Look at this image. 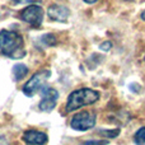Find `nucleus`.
I'll list each match as a JSON object with an SVG mask.
<instances>
[{"label": "nucleus", "instance_id": "nucleus-1", "mask_svg": "<svg viewBox=\"0 0 145 145\" xmlns=\"http://www.w3.org/2000/svg\"><path fill=\"white\" fill-rule=\"evenodd\" d=\"M24 42L17 32L1 31L0 32V52L12 59H20L25 55Z\"/></svg>", "mask_w": 145, "mask_h": 145}, {"label": "nucleus", "instance_id": "nucleus-2", "mask_svg": "<svg viewBox=\"0 0 145 145\" xmlns=\"http://www.w3.org/2000/svg\"><path fill=\"white\" fill-rule=\"evenodd\" d=\"M99 99V93L89 88H83V89L74 90L68 98L66 102V112H72L75 110L89 106L95 103Z\"/></svg>", "mask_w": 145, "mask_h": 145}, {"label": "nucleus", "instance_id": "nucleus-3", "mask_svg": "<svg viewBox=\"0 0 145 145\" xmlns=\"http://www.w3.org/2000/svg\"><path fill=\"white\" fill-rule=\"evenodd\" d=\"M95 120H97V116L93 112H79L71 118L70 126L74 130L78 131H87L89 129H93L95 125Z\"/></svg>", "mask_w": 145, "mask_h": 145}, {"label": "nucleus", "instance_id": "nucleus-4", "mask_svg": "<svg viewBox=\"0 0 145 145\" xmlns=\"http://www.w3.org/2000/svg\"><path fill=\"white\" fill-rule=\"evenodd\" d=\"M50 75L51 74L48 70H43V71H40V72H37V74H35L29 80H28L27 84L23 87L24 94L28 95V97H32L33 94H36L38 90H41L43 87H45L46 80L50 78Z\"/></svg>", "mask_w": 145, "mask_h": 145}, {"label": "nucleus", "instance_id": "nucleus-5", "mask_svg": "<svg viewBox=\"0 0 145 145\" xmlns=\"http://www.w3.org/2000/svg\"><path fill=\"white\" fill-rule=\"evenodd\" d=\"M20 19L32 27H40L43 20V9L38 5H29L20 13Z\"/></svg>", "mask_w": 145, "mask_h": 145}, {"label": "nucleus", "instance_id": "nucleus-6", "mask_svg": "<svg viewBox=\"0 0 145 145\" xmlns=\"http://www.w3.org/2000/svg\"><path fill=\"white\" fill-rule=\"evenodd\" d=\"M59 98V93L56 92L52 88H46L43 90V95L42 99L40 102V110L45 111V112H50L55 108L56 106V101Z\"/></svg>", "mask_w": 145, "mask_h": 145}, {"label": "nucleus", "instance_id": "nucleus-7", "mask_svg": "<svg viewBox=\"0 0 145 145\" xmlns=\"http://www.w3.org/2000/svg\"><path fill=\"white\" fill-rule=\"evenodd\" d=\"M23 140L28 145H43L47 143V135L42 131L28 130L23 135Z\"/></svg>", "mask_w": 145, "mask_h": 145}, {"label": "nucleus", "instance_id": "nucleus-8", "mask_svg": "<svg viewBox=\"0 0 145 145\" xmlns=\"http://www.w3.org/2000/svg\"><path fill=\"white\" fill-rule=\"evenodd\" d=\"M47 14L50 19L56 20V22H66L69 18V9L63 5H51L47 10Z\"/></svg>", "mask_w": 145, "mask_h": 145}, {"label": "nucleus", "instance_id": "nucleus-9", "mask_svg": "<svg viewBox=\"0 0 145 145\" xmlns=\"http://www.w3.org/2000/svg\"><path fill=\"white\" fill-rule=\"evenodd\" d=\"M28 72V68L23 64H17V65L13 68V74H14V78L15 80H20L27 75Z\"/></svg>", "mask_w": 145, "mask_h": 145}, {"label": "nucleus", "instance_id": "nucleus-10", "mask_svg": "<svg viewBox=\"0 0 145 145\" xmlns=\"http://www.w3.org/2000/svg\"><path fill=\"white\" fill-rule=\"evenodd\" d=\"M134 141L138 145H145V127H141L136 131L134 136Z\"/></svg>", "mask_w": 145, "mask_h": 145}, {"label": "nucleus", "instance_id": "nucleus-11", "mask_svg": "<svg viewBox=\"0 0 145 145\" xmlns=\"http://www.w3.org/2000/svg\"><path fill=\"white\" fill-rule=\"evenodd\" d=\"M120 134V130L118 129H116V130H102L101 131V135H105L107 136V138H116V136Z\"/></svg>", "mask_w": 145, "mask_h": 145}, {"label": "nucleus", "instance_id": "nucleus-12", "mask_svg": "<svg viewBox=\"0 0 145 145\" xmlns=\"http://www.w3.org/2000/svg\"><path fill=\"white\" fill-rule=\"evenodd\" d=\"M42 40L45 41L46 45H48V46H52V45H55V43H56V38H55V36H52V35H46V36H43Z\"/></svg>", "mask_w": 145, "mask_h": 145}, {"label": "nucleus", "instance_id": "nucleus-13", "mask_svg": "<svg viewBox=\"0 0 145 145\" xmlns=\"http://www.w3.org/2000/svg\"><path fill=\"white\" fill-rule=\"evenodd\" d=\"M107 141H98V140H92V141H85V143H83L82 145H105Z\"/></svg>", "mask_w": 145, "mask_h": 145}, {"label": "nucleus", "instance_id": "nucleus-14", "mask_svg": "<svg viewBox=\"0 0 145 145\" xmlns=\"http://www.w3.org/2000/svg\"><path fill=\"white\" fill-rule=\"evenodd\" d=\"M111 46H112V45H111V42H106V43H103V45H101L99 48L102 51H108L111 48Z\"/></svg>", "mask_w": 145, "mask_h": 145}, {"label": "nucleus", "instance_id": "nucleus-15", "mask_svg": "<svg viewBox=\"0 0 145 145\" xmlns=\"http://www.w3.org/2000/svg\"><path fill=\"white\" fill-rule=\"evenodd\" d=\"M14 3H37V1H41V0H13Z\"/></svg>", "mask_w": 145, "mask_h": 145}, {"label": "nucleus", "instance_id": "nucleus-16", "mask_svg": "<svg viewBox=\"0 0 145 145\" xmlns=\"http://www.w3.org/2000/svg\"><path fill=\"white\" fill-rule=\"evenodd\" d=\"M87 4H93V3H95V1H98V0H84Z\"/></svg>", "mask_w": 145, "mask_h": 145}, {"label": "nucleus", "instance_id": "nucleus-17", "mask_svg": "<svg viewBox=\"0 0 145 145\" xmlns=\"http://www.w3.org/2000/svg\"><path fill=\"white\" fill-rule=\"evenodd\" d=\"M141 19H143L144 22H145V10H144L143 13H141Z\"/></svg>", "mask_w": 145, "mask_h": 145}, {"label": "nucleus", "instance_id": "nucleus-18", "mask_svg": "<svg viewBox=\"0 0 145 145\" xmlns=\"http://www.w3.org/2000/svg\"><path fill=\"white\" fill-rule=\"evenodd\" d=\"M0 145H8L7 143H3V144H0Z\"/></svg>", "mask_w": 145, "mask_h": 145}]
</instances>
